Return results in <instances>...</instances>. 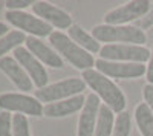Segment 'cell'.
Returning a JSON list of instances; mask_svg holds the SVG:
<instances>
[{
    "label": "cell",
    "instance_id": "1",
    "mask_svg": "<svg viewBox=\"0 0 153 136\" xmlns=\"http://www.w3.org/2000/svg\"><path fill=\"white\" fill-rule=\"evenodd\" d=\"M81 78L92 89V93H95L103 101V104L110 107L115 113L124 112V109L127 106L126 96H124L123 90L109 77L103 75L97 69H89V70L83 72Z\"/></svg>",
    "mask_w": 153,
    "mask_h": 136
},
{
    "label": "cell",
    "instance_id": "2",
    "mask_svg": "<svg viewBox=\"0 0 153 136\" xmlns=\"http://www.w3.org/2000/svg\"><path fill=\"white\" fill-rule=\"evenodd\" d=\"M49 43L55 49V52L63 60L71 63L75 69H80L84 72V70L95 67L97 60L94 58V55L84 51L81 46H78L68 34L61 32V31H54L49 37Z\"/></svg>",
    "mask_w": 153,
    "mask_h": 136
},
{
    "label": "cell",
    "instance_id": "3",
    "mask_svg": "<svg viewBox=\"0 0 153 136\" xmlns=\"http://www.w3.org/2000/svg\"><path fill=\"white\" fill-rule=\"evenodd\" d=\"M92 35L104 44H135L144 46L147 35L135 24H97L92 29Z\"/></svg>",
    "mask_w": 153,
    "mask_h": 136
},
{
    "label": "cell",
    "instance_id": "4",
    "mask_svg": "<svg viewBox=\"0 0 153 136\" xmlns=\"http://www.w3.org/2000/svg\"><path fill=\"white\" fill-rule=\"evenodd\" d=\"M87 84L84 83L83 78H76V77H71L66 80L57 81L54 84H49L43 89H38L34 92V96L37 98L40 103H57V101H63L68 98L76 96V95H83V90H86Z\"/></svg>",
    "mask_w": 153,
    "mask_h": 136
},
{
    "label": "cell",
    "instance_id": "5",
    "mask_svg": "<svg viewBox=\"0 0 153 136\" xmlns=\"http://www.w3.org/2000/svg\"><path fill=\"white\" fill-rule=\"evenodd\" d=\"M5 17L8 24L14 26L17 31H22L23 34H28V37L43 38V37H51V34L54 32L51 24L25 11H6Z\"/></svg>",
    "mask_w": 153,
    "mask_h": 136
},
{
    "label": "cell",
    "instance_id": "6",
    "mask_svg": "<svg viewBox=\"0 0 153 136\" xmlns=\"http://www.w3.org/2000/svg\"><path fill=\"white\" fill-rule=\"evenodd\" d=\"M152 51L146 46L135 44H104L101 46L100 58L107 61H121V63H141L150 60Z\"/></svg>",
    "mask_w": 153,
    "mask_h": 136
},
{
    "label": "cell",
    "instance_id": "7",
    "mask_svg": "<svg viewBox=\"0 0 153 136\" xmlns=\"http://www.w3.org/2000/svg\"><path fill=\"white\" fill-rule=\"evenodd\" d=\"M43 104L37 100L34 95L28 93H2L0 95V109L2 112L8 113H20L29 116H42L43 115Z\"/></svg>",
    "mask_w": 153,
    "mask_h": 136
},
{
    "label": "cell",
    "instance_id": "8",
    "mask_svg": "<svg viewBox=\"0 0 153 136\" xmlns=\"http://www.w3.org/2000/svg\"><path fill=\"white\" fill-rule=\"evenodd\" d=\"M152 6H153V3L149 2V0L126 2L121 6L109 11L104 16V23L117 26V24H129L130 21H138L152 9Z\"/></svg>",
    "mask_w": 153,
    "mask_h": 136
},
{
    "label": "cell",
    "instance_id": "9",
    "mask_svg": "<svg viewBox=\"0 0 153 136\" xmlns=\"http://www.w3.org/2000/svg\"><path fill=\"white\" fill-rule=\"evenodd\" d=\"M95 69L109 78L118 80L141 78L147 72V66L141 63H121V61H107L101 58L95 61Z\"/></svg>",
    "mask_w": 153,
    "mask_h": 136
},
{
    "label": "cell",
    "instance_id": "10",
    "mask_svg": "<svg viewBox=\"0 0 153 136\" xmlns=\"http://www.w3.org/2000/svg\"><path fill=\"white\" fill-rule=\"evenodd\" d=\"M14 58L19 61V64L25 69V72L29 75L34 86L37 89H43L48 86V72L45 69V64L40 63L26 47H17L14 51Z\"/></svg>",
    "mask_w": 153,
    "mask_h": 136
},
{
    "label": "cell",
    "instance_id": "11",
    "mask_svg": "<svg viewBox=\"0 0 153 136\" xmlns=\"http://www.w3.org/2000/svg\"><path fill=\"white\" fill-rule=\"evenodd\" d=\"M32 12H34V16H37L38 18H42L43 21H46L48 24H51L52 28H57V29H69L74 24L72 17L66 11L57 8L55 5L49 3V2H43V0L34 2Z\"/></svg>",
    "mask_w": 153,
    "mask_h": 136
},
{
    "label": "cell",
    "instance_id": "12",
    "mask_svg": "<svg viewBox=\"0 0 153 136\" xmlns=\"http://www.w3.org/2000/svg\"><path fill=\"white\" fill-rule=\"evenodd\" d=\"M101 104L103 103H101V100L95 93H89L86 96V104L80 112L76 136H94Z\"/></svg>",
    "mask_w": 153,
    "mask_h": 136
},
{
    "label": "cell",
    "instance_id": "13",
    "mask_svg": "<svg viewBox=\"0 0 153 136\" xmlns=\"http://www.w3.org/2000/svg\"><path fill=\"white\" fill-rule=\"evenodd\" d=\"M26 49L40 61L45 66L54 67V69H61L65 66V61L63 58L55 52V49L52 46L46 44L42 38H37V37H28L26 38Z\"/></svg>",
    "mask_w": 153,
    "mask_h": 136
},
{
    "label": "cell",
    "instance_id": "14",
    "mask_svg": "<svg viewBox=\"0 0 153 136\" xmlns=\"http://www.w3.org/2000/svg\"><path fill=\"white\" fill-rule=\"evenodd\" d=\"M0 70L12 81V84L22 92H31L34 89V83L25 69L19 64V61L14 57H3L0 58Z\"/></svg>",
    "mask_w": 153,
    "mask_h": 136
},
{
    "label": "cell",
    "instance_id": "15",
    "mask_svg": "<svg viewBox=\"0 0 153 136\" xmlns=\"http://www.w3.org/2000/svg\"><path fill=\"white\" fill-rule=\"evenodd\" d=\"M86 104V96L84 95H76L72 98L57 103L45 104L43 107V115L48 118H65L69 115H74L76 112H81Z\"/></svg>",
    "mask_w": 153,
    "mask_h": 136
},
{
    "label": "cell",
    "instance_id": "16",
    "mask_svg": "<svg viewBox=\"0 0 153 136\" xmlns=\"http://www.w3.org/2000/svg\"><path fill=\"white\" fill-rule=\"evenodd\" d=\"M68 35L78 46H81L84 51H87L89 54H92V55L94 54H100V51H101L100 41L91 32H87L84 28H81L80 24H72V26L68 29Z\"/></svg>",
    "mask_w": 153,
    "mask_h": 136
},
{
    "label": "cell",
    "instance_id": "17",
    "mask_svg": "<svg viewBox=\"0 0 153 136\" xmlns=\"http://www.w3.org/2000/svg\"><path fill=\"white\" fill-rule=\"evenodd\" d=\"M133 116L141 136H153V113L146 103H139L135 107Z\"/></svg>",
    "mask_w": 153,
    "mask_h": 136
},
{
    "label": "cell",
    "instance_id": "18",
    "mask_svg": "<svg viewBox=\"0 0 153 136\" xmlns=\"http://www.w3.org/2000/svg\"><path fill=\"white\" fill-rule=\"evenodd\" d=\"M115 119H117V116H115L113 110L107 107L106 104H101L94 136H112V132L115 127Z\"/></svg>",
    "mask_w": 153,
    "mask_h": 136
},
{
    "label": "cell",
    "instance_id": "19",
    "mask_svg": "<svg viewBox=\"0 0 153 136\" xmlns=\"http://www.w3.org/2000/svg\"><path fill=\"white\" fill-rule=\"evenodd\" d=\"M26 38H28V35L23 34L22 31H17V29L9 31L5 37L0 38V58L6 57L8 52L16 51L23 43H26Z\"/></svg>",
    "mask_w": 153,
    "mask_h": 136
},
{
    "label": "cell",
    "instance_id": "20",
    "mask_svg": "<svg viewBox=\"0 0 153 136\" xmlns=\"http://www.w3.org/2000/svg\"><path fill=\"white\" fill-rule=\"evenodd\" d=\"M132 133V116L129 112H123L117 115L115 119V127L112 136H130Z\"/></svg>",
    "mask_w": 153,
    "mask_h": 136
},
{
    "label": "cell",
    "instance_id": "21",
    "mask_svg": "<svg viewBox=\"0 0 153 136\" xmlns=\"http://www.w3.org/2000/svg\"><path fill=\"white\" fill-rule=\"evenodd\" d=\"M12 136H31L29 121L25 115H12Z\"/></svg>",
    "mask_w": 153,
    "mask_h": 136
},
{
    "label": "cell",
    "instance_id": "22",
    "mask_svg": "<svg viewBox=\"0 0 153 136\" xmlns=\"http://www.w3.org/2000/svg\"><path fill=\"white\" fill-rule=\"evenodd\" d=\"M0 136H12V116L8 112L0 113Z\"/></svg>",
    "mask_w": 153,
    "mask_h": 136
},
{
    "label": "cell",
    "instance_id": "23",
    "mask_svg": "<svg viewBox=\"0 0 153 136\" xmlns=\"http://www.w3.org/2000/svg\"><path fill=\"white\" fill-rule=\"evenodd\" d=\"M5 5L8 11H23L25 8L32 6L34 2H31V0H8Z\"/></svg>",
    "mask_w": 153,
    "mask_h": 136
},
{
    "label": "cell",
    "instance_id": "24",
    "mask_svg": "<svg viewBox=\"0 0 153 136\" xmlns=\"http://www.w3.org/2000/svg\"><path fill=\"white\" fill-rule=\"evenodd\" d=\"M136 28H139V29H149V28H152L153 26V6H152V9L147 12V14L143 17V18H139L138 21H136V24H135Z\"/></svg>",
    "mask_w": 153,
    "mask_h": 136
},
{
    "label": "cell",
    "instance_id": "25",
    "mask_svg": "<svg viewBox=\"0 0 153 136\" xmlns=\"http://www.w3.org/2000/svg\"><path fill=\"white\" fill-rule=\"evenodd\" d=\"M143 96H144V103L149 106V109L152 110L153 113V86L152 84H146L144 89H143Z\"/></svg>",
    "mask_w": 153,
    "mask_h": 136
},
{
    "label": "cell",
    "instance_id": "26",
    "mask_svg": "<svg viewBox=\"0 0 153 136\" xmlns=\"http://www.w3.org/2000/svg\"><path fill=\"white\" fill-rule=\"evenodd\" d=\"M146 78L149 81V84L153 86V49L150 54V60L147 61V72H146Z\"/></svg>",
    "mask_w": 153,
    "mask_h": 136
},
{
    "label": "cell",
    "instance_id": "27",
    "mask_svg": "<svg viewBox=\"0 0 153 136\" xmlns=\"http://www.w3.org/2000/svg\"><path fill=\"white\" fill-rule=\"evenodd\" d=\"M8 32H9L8 24H6V23H3V21H0V38H2V37H5Z\"/></svg>",
    "mask_w": 153,
    "mask_h": 136
}]
</instances>
